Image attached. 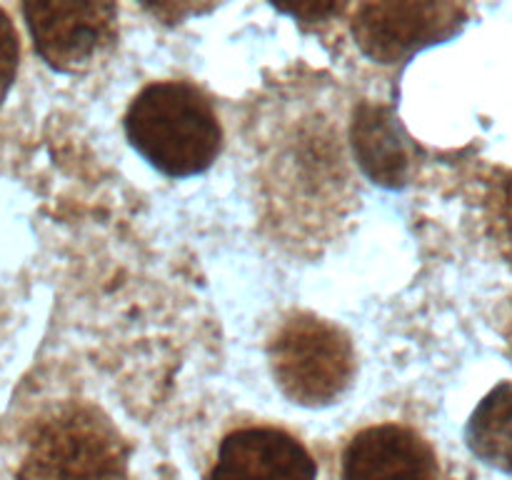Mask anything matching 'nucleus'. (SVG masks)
<instances>
[{
	"mask_svg": "<svg viewBox=\"0 0 512 480\" xmlns=\"http://www.w3.org/2000/svg\"><path fill=\"white\" fill-rule=\"evenodd\" d=\"M20 63V40L10 15L0 8V103L8 95Z\"/></svg>",
	"mask_w": 512,
	"mask_h": 480,
	"instance_id": "11",
	"label": "nucleus"
},
{
	"mask_svg": "<svg viewBox=\"0 0 512 480\" xmlns=\"http://www.w3.org/2000/svg\"><path fill=\"white\" fill-rule=\"evenodd\" d=\"M138 3L160 23L178 25L195 15L208 13L215 0H138Z\"/></svg>",
	"mask_w": 512,
	"mask_h": 480,
	"instance_id": "12",
	"label": "nucleus"
},
{
	"mask_svg": "<svg viewBox=\"0 0 512 480\" xmlns=\"http://www.w3.org/2000/svg\"><path fill=\"white\" fill-rule=\"evenodd\" d=\"M308 450L275 428L235 430L220 445L210 480H315Z\"/></svg>",
	"mask_w": 512,
	"mask_h": 480,
	"instance_id": "6",
	"label": "nucleus"
},
{
	"mask_svg": "<svg viewBox=\"0 0 512 480\" xmlns=\"http://www.w3.org/2000/svg\"><path fill=\"white\" fill-rule=\"evenodd\" d=\"M280 13L303 25H325L340 18L353 0H270Z\"/></svg>",
	"mask_w": 512,
	"mask_h": 480,
	"instance_id": "10",
	"label": "nucleus"
},
{
	"mask_svg": "<svg viewBox=\"0 0 512 480\" xmlns=\"http://www.w3.org/2000/svg\"><path fill=\"white\" fill-rule=\"evenodd\" d=\"M468 443L483 463L512 473V383H503L475 408Z\"/></svg>",
	"mask_w": 512,
	"mask_h": 480,
	"instance_id": "9",
	"label": "nucleus"
},
{
	"mask_svg": "<svg viewBox=\"0 0 512 480\" xmlns=\"http://www.w3.org/2000/svg\"><path fill=\"white\" fill-rule=\"evenodd\" d=\"M460 20V0H360L353 38L368 58L398 63L453 35Z\"/></svg>",
	"mask_w": 512,
	"mask_h": 480,
	"instance_id": "5",
	"label": "nucleus"
},
{
	"mask_svg": "<svg viewBox=\"0 0 512 480\" xmlns=\"http://www.w3.org/2000/svg\"><path fill=\"white\" fill-rule=\"evenodd\" d=\"M33 48L60 73H80L118 40V0H23Z\"/></svg>",
	"mask_w": 512,
	"mask_h": 480,
	"instance_id": "4",
	"label": "nucleus"
},
{
	"mask_svg": "<svg viewBox=\"0 0 512 480\" xmlns=\"http://www.w3.org/2000/svg\"><path fill=\"white\" fill-rule=\"evenodd\" d=\"M343 480H438L435 455L403 425L365 428L348 443Z\"/></svg>",
	"mask_w": 512,
	"mask_h": 480,
	"instance_id": "7",
	"label": "nucleus"
},
{
	"mask_svg": "<svg viewBox=\"0 0 512 480\" xmlns=\"http://www.w3.org/2000/svg\"><path fill=\"white\" fill-rule=\"evenodd\" d=\"M268 353L280 390L300 405L333 403L348 390L355 373L348 335L308 313L285 320Z\"/></svg>",
	"mask_w": 512,
	"mask_h": 480,
	"instance_id": "3",
	"label": "nucleus"
},
{
	"mask_svg": "<svg viewBox=\"0 0 512 480\" xmlns=\"http://www.w3.org/2000/svg\"><path fill=\"white\" fill-rule=\"evenodd\" d=\"M125 130L133 148L170 178L203 173L223 143L213 103L185 80L145 85L125 113Z\"/></svg>",
	"mask_w": 512,
	"mask_h": 480,
	"instance_id": "1",
	"label": "nucleus"
},
{
	"mask_svg": "<svg viewBox=\"0 0 512 480\" xmlns=\"http://www.w3.org/2000/svg\"><path fill=\"white\" fill-rule=\"evenodd\" d=\"M500 223H503L505 240L512 245V180L505 185L503 203H500Z\"/></svg>",
	"mask_w": 512,
	"mask_h": 480,
	"instance_id": "13",
	"label": "nucleus"
},
{
	"mask_svg": "<svg viewBox=\"0 0 512 480\" xmlns=\"http://www.w3.org/2000/svg\"><path fill=\"white\" fill-rule=\"evenodd\" d=\"M353 148L365 173L380 185H403L410 155L393 113L383 105L363 103L353 120Z\"/></svg>",
	"mask_w": 512,
	"mask_h": 480,
	"instance_id": "8",
	"label": "nucleus"
},
{
	"mask_svg": "<svg viewBox=\"0 0 512 480\" xmlns=\"http://www.w3.org/2000/svg\"><path fill=\"white\" fill-rule=\"evenodd\" d=\"M128 450L118 430L90 408H65L38 425L20 480H125Z\"/></svg>",
	"mask_w": 512,
	"mask_h": 480,
	"instance_id": "2",
	"label": "nucleus"
}]
</instances>
